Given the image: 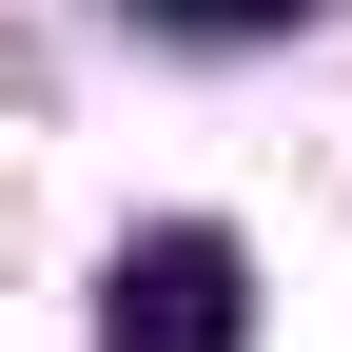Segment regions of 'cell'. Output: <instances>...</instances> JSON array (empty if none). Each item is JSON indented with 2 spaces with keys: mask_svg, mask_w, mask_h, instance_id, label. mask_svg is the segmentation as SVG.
<instances>
[{
  "mask_svg": "<svg viewBox=\"0 0 352 352\" xmlns=\"http://www.w3.org/2000/svg\"><path fill=\"white\" fill-rule=\"evenodd\" d=\"M98 352H254V254L215 215H157L98 274Z\"/></svg>",
  "mask_w": 352,
  "mask_h": 352,
  "instance_id": "obj_1",
  "label": "cell"
},
{
  "mask_svg": "<svg viewBox=\"0 0 352 352\" xmlns=\"http://www.w3.org/2000/svg\"><path fill=\"white\" fill-rule=\"evenodd\" d=\"M118 20H138V39H294L314 0H118Z\"/></svg>",
  "mask_w": 352,
  "mask_h": 352,
  "instance_id": "obj_2",
  "label": "cell"
}]
</instances>
